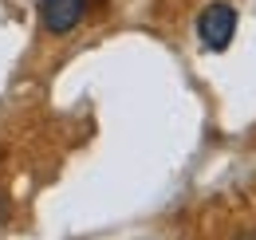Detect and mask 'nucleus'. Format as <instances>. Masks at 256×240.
Segmentation results:
<instances>
[{"label":"nucleus","instance_id":"1","mask_svg":"<svg viewBox=\"0 0 256 240\" xmlns=\"http://www.w3.org/2000/svg\"><path fill=\"white\" fill-rule=\"evenodd\" d=\"M236 36V8L224 4V0H213L201 8L197 16V40L205 44V52H224Z\"/></svg>","mask_w":256,"mask_h":240},{"label":"nucleus","instance_id":"2","mask_svg":"<svg viewBox=\"0 0 256 240\" xmlns=\"http://www.w3.org/2000/svg\"><path fill=\"white\" fill-rule=\"evenodd\" d=\"M36 16H40V28L52 32V36H67L83 24L87 16V0H40L36 4Z\"/></svg>","mask_w":256,"mask_h":240},{"label":"nucleus","instance_id":"3","mask_svg":"<svg viewBox=\"0 0 256 240\" xmlns=\"http://www.w3.org/2000/svg\"><path fill=\"white\" fill-rule=\"evenodd\" d=\"M236 240H256V232H244V236H236Z\"/></svg>","mask_w":256,"mask_h":240},{"label":"nucleus","instance_id":"4","mask_svg":"<svg viewBox=\"0 0 256 240\" xmlns=\"http://www.w3.org/2000/svg\"><path fill=\"white\" fill-rule=\"evenodd\" d=\"M0 162H4V154H0Z\"/></svg>","mask_w":256,"mask_h":240}]
</instances>
